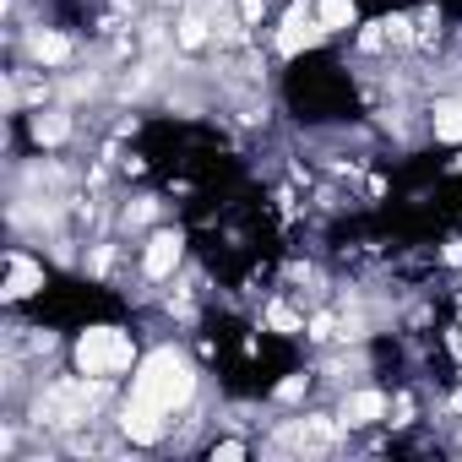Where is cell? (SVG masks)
Returning a JSON list of instances; mask_svg holds the SVG:
<instances>
[{"label":"cell","instance_id":"6da1fadb","mask_svg":"<svg viewBox=\"0 0 462 462\" xmlns=\"http://www.w3.org/2000/svg\"><path fill=\"white\" fill-rule=\"evenodd\" d=\"M131 397L158 408V413H180L190 408L196 397V365L180 354V348H152L147 359H136V375H131Z\"/></svg>","mask_w":462,"mask_h":462},{"label":"cell","instance_id":"7a4b0ae2","mask_svg":"<svg viewBox=\"0 0 462 462\" xmlns=\"http://www.w3.org/2000/svg\"><path fill=\"white\" fill-rule=\"evenodd\" d=\"M131 365H136L131 332H120V327H88V332L77 337V370H82L88 381H115V375H125Z\"/></svg>","mask_w":462,"mask_h":462},{"label":"cell","instance_id":"3957f363","mask_svg":"<svg viewBox=\"0 0 462 462\" xmlns=\"http://www.w3.org/2000/svg\"><path fill=\"white\" fill-rule=\"evenodd\" d=\"M321 39H327V28L316 23V6H305V0H294V6L283 12V23H278V33H273V50H278L283 60H294V55L316 50Z\"/></svg>","mask_w":462,"mask_h":462},{"label":"cell","instance_id":"277c9868","mask_svg":"<svg viewBox=\"0 0 462 462\" xmlns=\"http://www.w3.org/2000/svg\"><path fill=\"white\" fill-rule=\"evenodd\" d=\"M180 256H185V240H180V228H158V235L142 245V273H147L152 283H163V278H174Z\"/></svg>","mask_w":462,"mask_h":462},{"label":"cell","instance_id":"5b68a950","mask_svg":"<svg viewBox=\"0 0 462 462\" xmlns=\"http://www.w3.org/2000/svg\"><path fill=\"white\" fill-rule=\"evenodd\" d=\"M386 392H375V386H359V392H348L343 397V408H337V424H348V430H370V424H381L386 419Z\"/></svg>","mask_w":462,"mask_h":462},{"label":"cell","instance_id":"8992f818","mask_svg":"<svg viewBox=\"0 0 462 462\" xmlns=\"http://www.w3.org/2000/svg\"><path fill=\"white\" fill-rule=\"evenodd\" d=\"M163 419H169V413H158V408H147V402H136V397L120 408V430H125V440H136V446H158L163 430H169Z\"/></svg>","mask_w":462,"mask_h":462},{"label":"cell","instance_id":"52a82bcc","mask_svg":"<svg viewBox=\"0 0 462 462\" xmlns=\"http://www.w3.org/2000/svg\"><path fill=\"white\" fill-rule=\"evenodd\" d=\"M39 289H44V267H39L33 256L12 251V256H6V300L17 305V300H28V294H39Z\"/></svg>","mask_w":462,"mask_h":462},{"label":"cell","instance_id":"ba28073f","mask_svg":"<svg viewBox=\"0 0 462 462\" xmlns=\"http://www.w3.org/2000/svg\"><path fill=\"white\" fill-rule=\"evenodd\" d=\"M28 55H33L39 66H71V55H77V44H71L66 33H55V28H39V33L28 39Z\"/></svg>","mask_w":462,"mask_h":462},{"label":"cell","instance_id":"9c48e42d","mask_svg":"<svg viewBox=\"0 0 462 462\" xmlns=\"http://www.w3.org/2000/svg\"><path fill=\"white\" fill-rule=\"evenodd\" d=\"M207 44H212V17H201V12H180V23H174V50L196 55V50H207Z\"/></svg>","mask_w":462,"mask_h":462},{"label":"cell","instance_id":"30bf717a","mask_svg":"<svg viewBox=\"0 0 462 462\" xmlns=\"http://www.w3.org/2000/svg\"><path fill=\"white\" fill-rule=\"evenodd\" d=\"M430 131H435V142H462V98H435V109H430Z\"/></svg>","mask_w":462,"mask_h":462},{"label":"cell","instance_id":"8fae6325","mask_svg":"<svg viewBox=\"0 0 462 462\" xmlns=\"http://www.w3.org/2000/svg\"><path fill=\"white\" fill-rule=\"evenodd\" d=\"M316 23L327 33H348L359 23V0H316Z\"/></svg>","mask_w":462,"mask_h":462},{"label":"cell","instance_id":"7c38bea8","mask_svg":"<svg viewBox=\"0 0 462 462\" xmlns=\"http://www.w3.org/2000/svg\"><path fill=\"white\" fill-rule=\"evenodd\" d=\"M28 131H33L39 147H60V142L71 136V115H44V109H39V115L28 120Z\"/></svg>","mask_w":462,"mask_h":462},{"label":"cell","instance_id":"4fadbf2b","mask_svg":"<svg viewBox=\"0 0 462 462\" xmlns=\"http://www.w3.org/2000/svg\"><path fill=\"white\" fill-rule=\"evenodd\" d=\"M262 321H267V332H278V337H300V332H305V316H300L294 305H283V300H278V305H267V316H262Z\"/></svg>","mask_w":462,"mask_h":462},{"label":"cell","instance_id":"5bb4252c","mask_svg":"<svg viewBox=\"0 0 462 462\" xmlns=\"http://www.w3.org/2000/svg\"><path fill=\"white\" fill-rule=\"evenodd\" d=\"M305 337H310V343H332V337H343V332H337L332 316H310V321H305Z\"/></svg>","mask_w":462,"mask_h":462},{"label":"cell","instance_id":"9a60e30c","mask_svg":"<svg viewBox=\"0 0 462 462\" xmlns=\"http://www.w3.org/2000/svg\"><path fill=\"white\" fill-rule=\"evenodd\" d=\"M305 386H310L305 375H289V381L278 386V402H300V397H305Z\"/></svg>","mask_w":462,"mask_h":462},{"label":"cell","instance_id":"2e32d148","mask_svg":"<svg viewBox=\"0 0 462 462\" xmlns=\"http://www.w3.org/2000/svg\"><path fill=\"white\" fill-rule=\"evenodd\" d=\"M245 451H251L245 440H217V446H212V457H245Z\"/></svg>","mask_w":462,"mask_h":462},{"label":"cell","instance_id":"e0dca14e","mask_svg":"<svg viewBox=\"0 0 462 462\" xmlns=\"http://www.w3.org/2000/svg\"><path fill=\"white\" fill-rule=\"evenodd\" d=\"M262 12H267L262 0H240V23H262Z\"/></svg>","mask_w":462,"mask_h":462},{"label":"cell","instance_id":"ac0fdd59","mask_svg":"<svg viewBox=\"0 0 462 462\" xmlns=\"http://www.w3.org/2000/svg\"><path fill=\"white\" fill-rule=\"evenodd\" d=\"M446 262H451V267H462V240H451V245H446Z\"/></svg>","mask_w":462,"mask_h":462},{"label":"cell","instance_id":"d6986e66","mask_svg":"<svg viewBox=\"0 0 462 462\" xmlns=\"http://www.w3.org/2000/svg\"><path fill=\"white\" fill-rule=\"evenodd\" d=\"M451 413H462V386H457V392H451Z\"/></svg>","mask_w":462,"mask_h":462},{"label":"cell","instance_id":"ffe728a7","mask_svg":"<svg viewBox=\"0 0 462 462\" xmlns=\"http://www.w3.org/2000/svg\"><path fill=\"white\" fill-rule=\"evenodd\" d=\"M163 6H185V0H163Z\"/></svg>","mask_w":462,"mask_h":462}]
</instances>
